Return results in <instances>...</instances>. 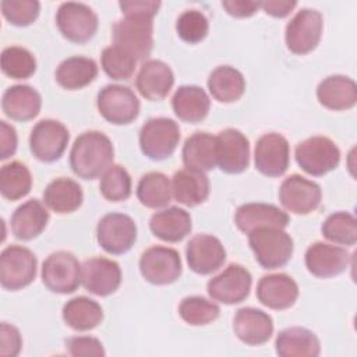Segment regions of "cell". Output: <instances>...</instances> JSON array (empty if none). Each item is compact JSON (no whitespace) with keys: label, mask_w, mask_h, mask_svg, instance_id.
Instances as JSON below:
<instances>
[{"label":"cell","mask_w":357,"mask_h":357,"mask_svg":"<svg viewBox=\"0 0 357 357\" xmlns=\"http://www.w3.org/2000/svg\"><path fill=\"white\" fill-rule=\"evenodd\" d=\"M113 158L114 149L109 137L92 130L82 132L74 141L70 152V166L78 177L93 180L112 166Z\"/></svg>","instance_id":"cell-1"},{"label":"cell","mask_w":357,"mask_h":357,"mask_svg":"<svg viewBox=\"0 0 357 357\" xmlns=\"http://www.w3.org/2000/svg\"><path fill=\"white\" fill-rule=\"evenodd\" d=\"M248 244L255 261L265 269H276L286 265L294 250L293 238L279 227H261L248 233Z\"/></svg>","instance_id":"cell-2"},{"label":"cell","mask_w":357,"mask_h":357,"mask_svg":"<svg viewBox=\"0 0 357 357\" xmlns=\"http://www.w3.org/2000/svg\"><path fill=\"white\" fill-rule=\"evenodd\" d=\"M178 141V124L167 117L149 119L139 131L141 152L152 160H163L172 156Z\"/></svg>","instance_id":"cell-3"},{"label":"cell","mask_w":357,"mask_h":357,"mask_svg":"<svg viewBox=\"0 0 357 357\" xmlns=\"http://www.w3.org/2000/svg\"><path fill=\"white\" fill-rule=\"evenodd\" d=\"M113 42L137 60H145L153 47V22L149 17H126L113 25Z\"/></svg>","instance_id":"cell-4"},{"label":"cell","mask_w":357,"mask_h":357,"mask_svg":"<svg viewBox=\"0 0 357 357\" xmlns=\"http://www.w3.org/2000/svg\"><path fill=\"white\" fill-rule=\"evenodd\" d=\"M297 165L311 176H324L335 170L340 162V151L328 137H310L296 148Z\"/></svg>","instance_id":"cell-5"},{"label":"cell","mask_w":357,"mask_h":357,"mask_svg":"<svg viewBox=\"0 0 357 357\" xmlns=\"http://www.w3.org/2000/svg\"><path fill=\"white\" fill-rule=\"evenodd\" d=\"M36 257L22 245H8L0 255V283L7 290H20L36 276Z\"/></svg>","instance_id":"cell-6"},{"label":"cell","mask_w":357,"mask_h":357,"mask_svg":"<svg viewBox=\"0 0 357 357\" xmlns=\"http://www.w3.org/2000/svg\"><path fill=\"white\" fill-rule=\"evenodd\" d=\"M42 282L53 293L70 294L81 284V265L74 254L56 251L42 265Z\"/></svg>","instance_id":"cell-7"},{"label":"cell","mask_w":357,"mask_h":357,"mask_svg":"<svg viewBox=\"0 0 357 357\" xmlns=\"http://www.w3.org/2000/svg\"><path fill=\"white\" fill-rule=\"evenodd\" d=\"M56 25L66 39L85 43L96 33L98 15L84 3L66 1L60 4L56 13Z\"/></svg>","instance_id":"cell-8"},{"label":"cell","mask_w":357,"mask_h":357,"mask_svg":"<svg viewBox=\"0 0 357 357\" xmlns=\"http://www.w3.org/2000/svg\"><path fill=\"white\" fill-rule=\"evenodd\" d=\"M322 28L324 21L319 11L301 8L286 25L284 39L287 49L294 54L312 52L321 40Z\"/></svg>","instance_id":"cell-9"},{"label":"cell","mask_w":357,"mask_h":357,"mask_svg":"<svg viewBox=\"0 0 357 357\" xmlns=\"http://www.w3.org/2000/svg\"><path fill=\"white\" fill-rule=\"evenodd\" d=\"M96 105L102 117L116 126L130 124L139 113V100L134 91L117 84L102 88Z\"/></svg>","instance_id":"cell-10"},{"label":"cell","mask_w":357,"mask_h":357,"mask_svg":"<svg viewBox=\"0 0 357 357\" xmlns=\"http://www.w3.org/2000/svg\"><path fill=\"white\" fill-rule=\"evenodd\" d=\"M139 272L142 278L152 284H170L176 282L183 272L180 254L170 247H151L145 250L139 258Z\"/></svg>","instance_id":"cell-11"},{"label":"cell","mask_w":357,"mask_h":357,"mask_svg":"<svg viewBox=\"0 0 357 357\" xmlns=\"http://www.w3.org/2000/svg\"><path fill=\"white\" fill-rule=\"evenodd\" d=\"M70 139L67 127L52 119L38 121L29 135V149L40 162H54L61 158Z\"/></svg>","instance_id":"cell-12"},{"label":"cell","mask_w":357,"mask_h":357,"mask_svg":"<svg viewBox=\"0 0 357 357\" xmlns=\"http://www.w3.org/2000/svg\"><path fill=\"white\" fill-rule=\"evenodd\" d=\"M96 240L106 252L124 254L131 250L137 240L135 222L124 213H107L96 226Z\"/></svg>","instance_id":"cell-13"},{"label":"cell","mask_w":357,"mask_h":357,"mask_svg":"<svg viewBox=\"0 0 357 357\" xmlns=\"http://www.w3.org/2000/svg\"><path fill=\"white\" fill-rule=\"evenodd\" d=\"M251 284V273L238 264H230L223 272L208 282L206 290L212 300L231 305L248 297Z\"/></svg>","instance_id":"cell-14"},{"label":"cell","mask_w":357,"mask_h":357,"mask_svg":"<svg viewBox=\"0 0 357 357\" xmlns=\"http://www.w3.org/2000/svg\"><path fill=\"white\" fill-rule=\"evenodd\" d=\"M321 198V187L300 174L286 177L279 188L280 204L289 212L296 215H308L314 212L319 206Z\"/></svg>","instance_id":"cell-15"},{"label":"cell","mask_w":357,"mask_h":357,"mask_svg":"<svg viewBox=\"0 0 357 357\" xmlns=\"http://www.w3.org/2000/svg\"><path fill=\"white\" fill-rule=\"evenodd\" d=\"M216 165L227 174H238L248 167L250 142L241 131L226 128L216 135Z\"/></svg>","instance_id":"cell-16"},{"label":"cell","mask_w":357,"mask_h":357,"mask_svg":"<svg viewBox=\"0 0 357 357\" xmlns=\"http://www.w3.org/2000/svg\"><path fill=\"white\" fill-rule=\"evenodd\" d=\"M255 167L268 177L282 176L290 162V146L287 139L278 132H268L258 138L254 151Z\"/></svg>","instance_id":"cell-17"},{"label":"cell","mask_w":357,"mask_h":357,"mask_svg":"<svg viewBox=\"0 0 357 357\" xmlns=\"http://www.w3.org/2000/svg\"><path fill=\"white\" fill-rule=\"evenodd\" d=\"M81 283L86 291L95 296H110L121 283V269L112 259L89 258L81 265Z\"/></svg>","instance_id":"cell-18"},{"label":"cell","mask_w":357,"mask_h":357,"mask_svg":"<svg viewBox=\"0 0 357 357\" xmlns=\"http://www.w3.org/2000/svg\"><path fill=\"white\" fill-rule=\"evenodd\" d=\"M351 261L347 250L317 241L305 251V266L308 272L317 278L328 279L343 273Z\"/></svg>","instance_id":"cell-19"},{"label":"cell","mask_w":357,"mask_h":357,"mask_svg":"<svg viewBox=\"0 0 357 357\" xmlns=\"http://www.w3.org/2000/svg\"><path fill=\"white\" fill-rule=\"evenodd\" d=\"M185 257L192 272L198 275H209L223 265L226 250L215 236L197 234L188 241Z\"/></svg>","instance_id":"cell-20"},{"label":"cell","mask_w":357,"mask_h":357,"mask_svg":"<svg viewBox=\"0 0 357 357\" xmlns=\"http://www.w3.org/2000/svg\"><path fill=\"white\" fill-rule=\"evenodd\" d=\"M257 297L261 304L272 310H287L298 297L296 280L286 273L265 275L257 284Z\"/></svg>","instance_id":"cell-21"},{"label":"cell","mask_w":357,"mask_h":357,"mask_svg":"<svg viewBox=\"0 0 357 357\" xmlns=\"http://www.w3.org/2000/svg\"><path fill=\"white\" fill-rule=\"evenodd\" d=\"M233 331L245 344L259 346L266 343L273 333L272 317L254 307L240 308L233 318Z\"/></svg>","instance_id":"cell-22"},{"label":"cell","mask_w":357,"mask_h":357,"mask_svg":"<svg viewBox=\"0 0 357 357\" xmlns=\"http://www.w3.org/2000/svg\"><path fill=\"white\" fill-rule=\"evenodd\" d=\"M234 223L238 230L248 234L261 227L284 229L289 225V215L272 204L250 202L237 208Z\"/></svg>","instance_id":"cell-23"},{"label":"cell","mask_w":357,"mask_h":357,"mask_svg":"<svg viewBox=\"0 0 357 357\" xmlns=\"http://www.w3.org/2000/svg\"><path fill=\"white\" fill-rule=\"evenodd\" d=\"M174 84L172 68L162 60H146L142 63L135 85L138 92L148 100H162Z\"/></svg>","instance_id":"cell-24"},{"label":"cell","mask_w":357,"mask_h":357,"mask_svg":"<svg viewBox=\"0 0 357 357\" xmlns=\"http://www.w3.org/2000/svg\"><path fill=\"white\" fill-rule=\"evenodd\" d=\"M318 102L331 110H349L357 103V85L346 75H329L317 88Z\"/></svg>","instance_id":"cell-25"},{"label":"cell","mask_w":357,"mask_h":357,"mask_svg":"<svg viewBox=\"0 0 357 357\" xmlns=\"http://www.w3.org/2000/svg\"><path fill=\"white\" fill-rule=\"evenodd\" d=\"M42 107L39 92L29 85H13L7 88L1 98L4 114L17 121H28L36 117Z\"/></svg>","instance_id":"cell-26"},{"label":"cell","mask_w":357,"mask_h":357,"mask_svg":"<svg viewBox=\"0 0 357 357\" xmlns=\"http://www.w3.org/2000/svg\"><path fill=\"white\" fill-rule=\"evenodd\" d=\"M191 227L190 213L178 206H170L155 212L149 220V229L153 236L167 243L181 241L190 234Z\"/></svg>","instance_id":"cell-27"},{"label":"cell","mask_w":357,"mask_h":357,"mask_svg":"<svg viewBox=\"0 0 357 357\" xmlns=\"http://www.w3.org/2000/svg\"><path fill=\"white\" fill-rule=\"evenodd\" d=\"M172 191L177 202L197 206L209 197V178L204 172L185 167L173 174Z\"/></svg>","instance_id":"cell-28"},{"label":"cell","mask_w":357,"mask_h":357,"mask_svg":"<svg viewBox=\"0 0 357 357\" xmlns=\"http://www.w3.org/2000/svg\"><path fill=\"white\" fill-rule=\"evenodd\" d=\"M49 222V212L45 205L32 198L20 205L11 216V231L18 240H32L38 237Z\"/></svg>","instance_id":"cell-29"},{"label":"cell","mask_w":357,"mask_h":357,"mask_svg":"<svg viewBox=\"0 0 357 357\" xmlns=\"http://www.w3.org/2000/svg\"><path fill=\"white\" fill-rule=\"evenodd\" d=\"M275 349L280 357H317L321 353L317 335L300 326L280 331L275 340Z\"/></svg>","instance_id":"cell-30"},{"label":"cell","mask_w":357,"mask_h":357,"mask_svg":"<svg viewBox=\"0 0 357 357\" xmlns=\"http://www.w3.org/2000/svg\"><path fill=\"white\" fill-rule=\"evenodd\" d=\"M172 107L180 120L187 123H199L206 117L211 109V100L201 86L183 85L174 92L172 98Z\"/></svg>","instance_id":"cell-31"},{"label":"cell","mask_w":357,"mask_h":357,"mask_svg":"<svg viewBox=\"0 0 357 357\" xmlns=\"http://www.w3.org/2000/svg\"><path fill=\"white\" fill-rule=\"evenodd\" d=\"M181 156L187 169L212 170L216 166V137L205 131L194 132L185 139Z\"/></svg>","instance_id":"cell-32"},{"label":"cell","mask_w":357,"mask_h":357,"mask_svg":"<svg viewBox=\"0 0 357 357\" xmlns=\"http://www.w3.org/2000/svg\"><path fill=\"white\" fill-rule=\"evenodd\" d=\"M82 199L81 185L68 177H59L50 181L43 191L45 205L56 213H71L77 211Z\"/></svg>","instance_id":"cell-33"},{"label":"cell","mask_w":357,"mask_h":357,"mask_svg":"<svg viewBox=\"0 0 357 357\" xmlns=\"http://www.w3.org/2000/svg\"><path fill=\"white\" fill-rule=\"evenodd\" d=\"M98 75V66L93 59L74 56L63 60L56 68V81L64 89H81L89 85Z\"/></svg>","instance_id":"cell-34"},{"label":"cell","mask_w":357,"mask_h":357,"mask_svg":"<svg viewBox=\"0 0 357 357\" xmlns=\"http://www.w3.org/2000/svg\"><path fill=\"white\" fill-rule=\"evenodd\" d=\"M206 84L211 95L222 103L238 100L245 91V79L243 74L230 66L216 67L209 74Z\"/></svg>","instance_id":"cell-35"},{"label":"cell","mask_w":357,"mask_h":357,"mask_svg":"<svg viewBox=\"0 0 357 357\" xmlns=\"http://www.w3.org/2000/svg\"><path fill=\"white\" fill-rule=\"evenodd\" d=\"M63 319L74 331H91L103 321L102 307L92 298L78 296L68 300L63 307Z\"/></svg>","instance_id":"cell-36"},{"label":"cell","mask_w":357,"mask_h":357,"mask_svg":"<svg viewBox=\"0 0 357 357\" xmlns=\"http://www.w3.org/2000/svg\"><path fill=\"white\" fill-rule=\"evenodd\" d=\"M137 197L146 208L158 209L166 206L173 197L172 181L160 172H149L139 178Z\"/></svg>","instance_id":"cell-37"},{"label":"cell","mask_w":357,"mask_h":357,"mask_svg":"<svg viewBox=\"0 0 357 357\" xmlns=\"http://www.w3.org/2000/svg\"><path fill=\"white\" fill-rule=\"evenodd\" d=\"M32 188V176L29 169L18 162H10L0 170V192L6 199L17 201L25 197Z\"/></svg>","instance_id":"cell-38"},{"label":"cell","mask_w":357,"mask_h":357,"mask_svg":"<svg viewBox=\"0 0 357 357\" xmlns=\"http://www.w3.org/2000/svg\"><path fill=\"white\" fill-rule=\"evenodd\" d=\"M321 231L332 243L354 245L357 241V220L349 212H335L325 219Z\"/></svg>","instance_id":"cell-39"},{"label":"cell","mask_w":357,"mask_h":357,"mask_svg":"<svg viewBox=\"0 0 357 357\" xmlns=\"http://www.w3.org/2000/svg\"><path fill=\"white\" fill-rule=\"evenodd\" d=\"M219 305L201 296H190L181 300L178 315L184 322L192 326H204L219 317Z\"/></svg>","instance_id":"cell-40"},{"label":"cell","mask_w":357,"mask_h":357,"mask_svg":"<svg viewBox=\"0 0 357 357\" xmlns=\"http://www.w3.org/2000/svg\"><path fill=\"white\" fill-rule=\"evenodd\" d=\"M1 70L14 79H26L36 71L33 54L21 46H8L1 52Z\"/></svg>","instance_id":"cell-41"},{"label":"cell","mask_w":357,"mask_h":357,"mask_svg":"<svg viewBox=\"0 0 357 357\" xmlns=\"http://www.w3.org/2000/svg\"><path fill=\"white\" fill-rule=\"evenodd\" d=\"M100 63L107 77L116 81H126L134 74L137 59L127 50L112 45L103 49Z\"/></svg>","instance_id":"cell-42"},{"label":"cell","mask_w":357,"mask_h":357,"mask_svg":"<svg viewBox=\"0 0 357 357\" xmlns=\"http://www.w3.org/2000/svg\"><path fill=\"white\" fill-rule=\"evenodd\" d=\"M99 190L107 201H126L131 195V177L123 166L112 165L102 174Z\"/></svg>","instance_id":"cell-43"},{"label":"cell","mask_w":357,"mask_h":357,"mask_svg":"<svg viewBox=\"0 0 357 357\" xmlns=\"http://www.w3.org/2000/svg\"><path fill=\"white\" fill-rule=\"evenodd\" d=\"M209 22L206 17L198 10H187L180 14L176 22V31L178 36L187 43H198L206 35Z\"/></svg>","instance_id":"cell-44"},{"label":"cell","mask_w":357,"mask_h":357,"mask_svg":"<svg viewBox=\"0 0 357 357\" xmlns=\"http://www.w3.org/2000/svg\"><path fill=\"white\" fill-rule=\"evenodd\" d=\"M0 7L4 18L15 26L31 25L40 10V4L36 0H3Z\"/></svg>","instance_id":"cell-45"},{"label":"cell","mask_w":357,"mask_h":357,"mask_svg":"<svg viewBox=\"0 0 357 357\" xmlns=\"http://www.w3.org/2000/svg\"><path fill=\"white\" fill-rule=\"evenodd\" d=\"M68 354L74 357H102L105 356L103 344L96 337L75 336L66 342Z\"/></svg>","instance_id":"cell-46"},{"label":"cell","mask_w":357,"mask_h":357,"mask_svg":"<svg viewBox=\"0 0 357 357\" xmlns=\"http://www.w3.org/2000/svg\"><path fill=\"white\" fill-rule=\"evenodd\" d=\"M22 347V339L20 331L7 322L0 325V356L15 357L20 354Z\"/></svg>","instance_id":"cell-47"},{"label":"cell","mask_w":357,"mask_h":357,"mask_svg":"<svg viewBox=\"0 0 357 357\" xmlns=\"http://www.w3.org/2000/svg\"><path fill=\"white\" fill-rule=\"evenodd\" d=\"M121 13L126 17H149L153 18V15L158 13L160 7V1L155 0H131V1H120L119 3Z\"/></svg>","instance_id":"cell-48"},{"label":"cell","mask_w":357,"mask_h":357,"mask_svg":"<svg viewBox=\"0 0 357 357\" xmlns=\"http://www.w3.org/2000/svg\"><path fill=\"white\" fill-rule=\"evenodd\" d=\"M17 151V131L7 121H0V159L6 160Z\"/></svg>","instance_id":"cell-49"},{"label":"cell","mask_w":357,"mask_h":357,"mask_svg":"<svg viewBox=\"0 0 357 357\" xmlns=\"http://www.w3.org/2000/svg\"><path fill=\"white\" fill-rule=\"evenodd\" d=\"M222 7L226 10L227 14L237 18H244L257 13V10L259 8V1L226 0V1H222Z\"/></svg>","instance_id":"cell-50"},{"label":"cell","mask_w":357,"mask_h":357,"mask_svg":"<svg viewBox=\"0 0 357 357\" xmlns=\"http://www.w3.org/2000/svg\"><path fill=\"white\" fill-rule=\"evenodd\" d=\"M297 6L296 1H287V0H266L259 1V7L269 15L276 18H283L290 14V11Z\"/></svg>","instance_id":"cell-51"}]
</instances>
